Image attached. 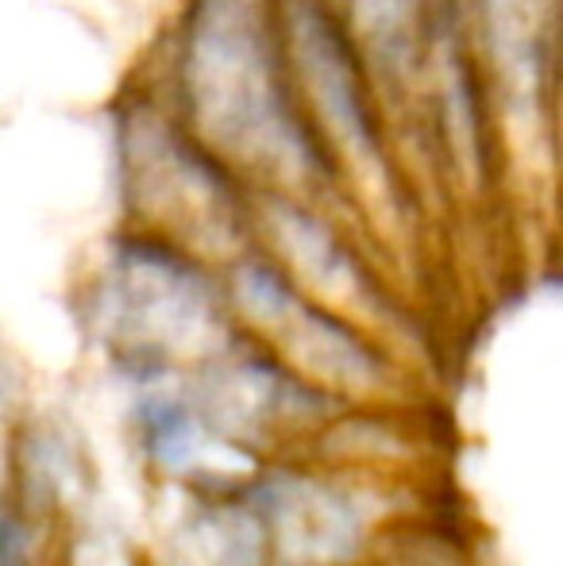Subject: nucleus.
Here are the masks:
<instances>
[{
  "label": "nucleus",
  "mask_w": 563,
  "mask_h": 566,
  "mask_svg": "<svg viewBox=\"0 0 563 566\" xmlns=\"http://www.w3.org/2000/svg\"><path fill=\"white\" fill-rule=\"evenodd\" d=\"M371 566H383V563H371Z\"/></svg>",
  "instance_id": "obj_11"
},
{
  "label": "nucleus",
  "mask_w": 563,
  "mask_h": 566,
  "mask_svg": "<svg viewBox=\"0 0 563 566\" xmlns=\"http://www.w3.org/2000/svg\"><path fill=\"white\" fill-rule=\"evenodd\" d=\"M163 566H274L251 482L181 490V509L163 539Z\"/></svg>",
  "instance_id": "obj_10"
},
{
  "label": "nucleus",
  "mask_w": 563,
  "mask_h": 566,
  "mask_svg": "<svg viewBox=\"0 0 563 566\" xmlns=\"http://www.w3.org/2000/svg\"><path fill=\"white\" fill-rule=\"evenodd\" d=\"M274 566H371L394 505L371 470L282 459L251 478Z\"/></svg>",
  "instance_id": "obj_7"
},
{
  "label": "nucleus",
  "mask_w": 563,
  "mask_h": 566,
  "mask_svg": "<svg viewBox=\"0 0 563 566\" xmlns=\"http://www.w3.org/2000/svg\"><path fill=\"white\" fill-rule=\"evenodd\" d=\"M166 85L178 116L259 189L352 197L301 101L279 0H181Z\"/></svg>",
  "instance_id": "obj_1"
},
{
  "label": "nucleus",
  "mask_w": 563,
  "mask_h": 566,
  "mask_svg": "<svg viewBox=\"0 0 563 566\" xmlns=\"http://www.w3.org/2000/svg\"><path fill=\"white\" fill-rule=\"evenodd\" d=\"M279 20L309 119L332 150L347 193L398 186L390 113L347 0H279Z\"/></svg>",
  "instance_id": "obj_5"
},
{
  "label": "nucleus",
  "mask_w": 563,
  "mask_h": 566,
  "mask_svg": "<svg viewBox=\"0 0 563 566\" xmlns=\"http://www.w3.org/2000/svg\"><path fill=\"white\" fill-rule=\"evenodd\" d=\"M259 243L290 270L309 297L386 336L390 297L367 254L336 224L329 205L282 189H259Z\"/></svg>",
  "instance_id": "obj_8"
},
{
  "label": "nucleus",
  "mask_w": 563,
  "mask_h": 566,
  "mask_svg": "<svg viewBox=\"0 0 563 566\" xmlns=\"http://www.w3.org/2000/svg\"><path fill=\"white\" fill-rule=\"evenodd\" d=\"M121 201L132 228L228 266L259 243V186L194 132L163 90L128 93L116 113Z\"/></svg>",
  "instance_id": "obj_3"
},
{
  "label": "nucleus",
  "mask_w": 563,
  "mask_h": 566,
  "mask_svg": "<svg viewBox=\"0 0 563 566\" xmlns=\"http://www.w3.org/2000/svg\"><path fill=\"white\" fill-rule=\"evenodd\" d=\"M186 386L209 424L259 467L309 459L316 443L352 412V405L301 378L271 347L243 332L205 358Z\"/></svg>",
  "instance_id": "obj_6"
},
{
  "label": "nucleus",
  "mask_w": 563,
  "mask_h": 566,
  "mask_svg": "<svg viewBox=\"0 0 563 566\" xmlns=\"http://www.w3.org/2000/svg\"><path fill=\"white\" fill-rule=\"evenodd\" d=\"M128 432L143 467L174 490H217V485H248L259 462L236 451L201 405L194 401L186 378L150 381L132 389Z\"/></svg>",
  "instance_id": "obj_9"
},
{
  "label": "nucleus",
  "mask_w": 563,
  "mask_h": 566,
  "mask_svg": "<svg viewBox=\"0 0 563 566\" xmlns=\"http://www.w3.org/2000/svg\"><path fill=\"white\" fill-rule=\"evenodd\" d=\"M82 321L128 389L189 378L240 332L220 266L132 224L93 266Z\"/></svg>",
  "instance_id": "obj_2"
},
{
  "label": "nucleus",
  "mask_w": 563,
  "mask_h": 566,
  "mask_svg": "<svg viewBox=\"0 0 563 566\" xmlns=\"http://www.w3.org/2000/svg\"><path fill=\"white\" fill-rule=\"evenodd\" d=\"M236 328L271 347L285 366L352 409H394L406 397V363L383 332L309 297L256 243L220 266Z\"/></svg>",
  "instance_id": "obj_4"
}]
</instances>
